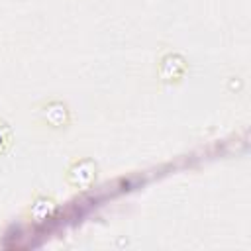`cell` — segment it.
Returning a JSON list of instances; mask_svg holds the SVG:
<instances>
[{
	"mask_svg": "<svg viewBox=\"0 0 251 251\" xmlns=\"http://www.w3.org/2000/svg\"><path fill=\"white\" fill-rule=\"evenodd\" d=\"M96 167L92 165V161H78V163H75L71 169H69V173H67V180L73 184V186H78V188H86V186H90V182L94 180V176H96Z\"/></svg>",
	"mask_w": 251,
	"mask_h": 251,
	"instance_id": "6da1fadb",
	"label": "cell"
},
{
	"mask_svg": "<svg viewBox=\"0 0 251 251\" xmlns=\"http://www.w3.org/2000/svg\"><path fill=\"white\" fill-rule=\"evenodd\" d=\"M175 69H180V71H184L182 59H180V57H173V55L165 57V59H163V63H161V75H163V78H165V80L176 78L178 75L175 73Z\"/></svg>",
	"mask_w": 251,
	"mask_h": 251,
	"instance_id": "7a4b0ae2",
	"label": "cell"
},
{
	"mask_svg": "<svg viewBox=\"0 0 251 251\" xmlns=\"http://www.w3.org/2000/svg\"><path fill=\"white\" fill-rule=\"evenodd\" d=\"M10 145H12V133H10L8 126L4 122H0V155L6 153L10 149Z\"/></svg>",
	"mask_w": 251,
	"mask_h": 251,
	"instance_id": "3957f363",
	"label": "cell"
}]
</instances>
